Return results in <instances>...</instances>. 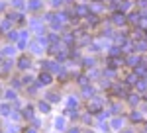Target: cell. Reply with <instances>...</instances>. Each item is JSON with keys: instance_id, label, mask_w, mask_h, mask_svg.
I'll use <instances>...</instances> for the list:
<instances>
[{"instance_id": "cell-3", "label": "cell", "mask_w": 147, "mask_h": 133, "mask_svg": "<svg viewBox=\"0 0 147 133\" xmlns=\"http://www.w3.org/2000/svg\"><path fill=\"white\" fill-rule=\"evenodd\" d=\"M49 82H51V77L47 73H41L39 75V84H49Z\"/></svg>"}, {"instance_id": "cell-29", "label": "cell", "mask_w": 147, "mask_h": 133, "mask_svg": "<svg viewBox=\"0 0 147 133\" xmlns=\"http://www.w3.org/2000/svg\"><path fill=\"white\" fill-rule=\"evenodd\" d=\"M69 133H79V129H71V131H69Z\"/></svg>"}, {"instance_id": "cell-25", "label": "cell", "mask_w": 147, "mask_h": 133, "mask_svg": "<svg viewBox=\"0 0 147 133\" xmlns=\"http://www.w3.org/2000/svg\"><path fill=\"white\" fill-rule=\"evenodd\" d=\"M84 94H86V96L90 98V96H92V88H84Z\"/></svg>"}, {"instance_id": "cell-22", "label": "cell", "mask_w": 147, "mask_h": 133, "mask_svg": "<svg viewBox=\"0 0 147 133\" xmlns=\"http://www.w3.org/2000/svg\"><path fill=\"white\" fill-rule=\"evenodd\" d=\"M131 120H134V122H139V120H141V116H139V114H134V116H131Z\"/></svg>"}, {"instance_id": "cell-15", "label": "cell", "mask_w": 147, "mask_h": 133, "mask_svg": "<svg viewBox=\"0 0 147 133\" xmlns=\"http://www.w3.org/2000/svg\"><path fill=\"white\" fill-rule=\"evenodd\" d=\"M8 37H10L12 41H18V37H20V35H18L16 32H10V33H8Z\"/></svg>"}, {"instance_id": "cell-5", "label": "cell", "mask_w": 147, "mask_h": 133, "mask_svg": "<svg viewBox=\"0 0 147 133\" xmlns=\"http://www.w3.org/2000/svg\"><path fill=\"white\" fill-rule=\"evenodd\" d=\"M114 22L116 24H125V16L124 14H116V16H114Z\"/></svg>"}, {"instance_id": "cell-11", "label": "cell", "mask_w": 147, "mask_h": 133, "mask_svg": "<svg viewBox=\"0 0 147 133\" xmlns=\"http://www.w3.org/2000/svg\"><path fill=\"white\" fill-rule=\"evenodd\" d=\"M63 125H65V120H63V118H59V120L55 122V127H57V129H63Z\"/></svg>"}, {"instance_id": "cell-12", "label": "cell", "mask_w": 147, "mask_h": 133, "mask_svg": "<svg viewBox=\"0 0 147 133\" xmlns=\"http://www.w3.org/2000/svg\"><path fill=\"white\" fill-rule=\"evenodd\" d=\"M39 110L41 112H49V104H47V102H39Z\"/></svg>"}, {"instance_id": "cell-16", "label": "cell", "mask_w": 147, "mask_h": 133, "mask_svg": "<svg viewBox=\"0 0 147 133\" xmlns=\"http://www.w3.org/2000/svg\"><path fill=\"white\" fill-rule=\"evenodd\" d=\"M86 18H88V22H90V24H96V22H98V20H96V14H88Z\"/></svg>"}, {"instance_id": "cell-26", "label": "cell", "mask_w": 147, "mask_h": 133, "mask_svg": "<svg viewBox=\"0 0 147 133\" xmlns=\"http://www.w3.org/2000/svg\"><path fill=\"white\" fill-rule=\"evenodd\" d=\"M16 131H18V129H16L14 125H8V133H16Z\"/></svg>"}, {"instance_id": "cell-10", "label": "cell", "mask_w": 147, "mask_h": 133, "mask_svg": "<svg viewBox=\"0 0 147 133\" xmlns=\"http://www.w3.org/2000/svg\"><path fill=\"white\" fill-rule=\"evenodd\" d=\"M137 63H139V59L137 57H127V65H131V66H136Z\"/></svg>"}, {"instance_id": "cell-9", "label": "cell", "mask_w": 147, "mask_h": 133, "mask_svg": "<svg viewBox=\"0 0 147 133\" xmlns=\"http://www.w3.org/2000/svg\"><path fill=\"white\" fill-rule=\"evenodd\" d=\"M112 127H114V129H120V127H122V120H120V118L112 120Z\"/></svg>"}, {"instance_id": "cell-23", "label": "cell", "mask_w": 147, "mask_h": 133, "mask_svg": "<svg viewBox=\"0 0 147 133\" xmlns=\"http://www.w3.org/2000/svg\"><path fill=\"white\" fill-rule=\"evenodd\" d=\"M84 65H86V66H92V65H94V61H92V59H86V61H84Z\"/></svg>"}, {"instance_id": "cell-8", "label": "cell", "mask_w": 147, "mask_h": 133, "mask_svg": "<svg viewBox=\"0 0 147 133\" xmlns=\"http://www.w3.org/2000/svg\"><path fill=\"white\" fill-rule=\"evenodd\" d=\"M14 22H10V20H6V22H2V26H0V30H2V32H8V30H10V26Z\"/></svg>"}, {"instance_id": "cell-30", "label": "cell", "mask_w": 147, "mask_h": 133, "mask_svg": "<svg viewBox=\"0 0 147 133\" xmlns=\"http://www.w3.org/2000/svg\"><path fill=\"white\" fill-rule=\"evenodd\" d=\"M26 133H37V131H35V129H30V131H26Z\"/></svg>"}, {"instance_id": "cell-17", "label": "cell", "mask_w": 147, "mask_h": 133, "mask_svg": "<svg viewBox=\"0 0 147 133\" xmlns=\"http://www.w3.org/2000/svg\"><path fill=\"white\" fill-rule=\"evenodd\" d=\"M32 51H34V53H39V51H41L39 43H34V45H32Z\"/></svg>"}, {"instance_id": "cell-7", "label": "cell", "mask_w": 147, "mask_h": 133, "mask_svg": "<svg viewBox=\"0 0 147 133\" xmlns=\"http://www.w3.org/2000/svg\"><path fill=\"white\" fill-rule=\"evenodd\" d=\"M24 118L34 120V110H32V108H26V110H24Z\"/></svg>"}, {"instance_id": "cell-21", "label": "cell", "mask_w": 147, "mask_h": 133, "mask_svg": "<svg viewBox=\"0 0 147 133\" xmlns=\"http://www.w3.org/2000/svg\"><path fill=\"white\" fill-rule=\"evenodd\" d=\"M69 106H75V108H77V100H75V98H69Z\"/></svg>"}, {"instance_id": "cell-27", "label": "cell", "mask_w": 147, "mask_h": 133, "mask_svg": "<svg viewBox=\"0 0 147 133\" xmlns=\"http://www.w3.org/2000/svg\"><path fill=\"white\" fill-rule=\"evenodd\" d=\"M4 53H6V55H14V49H12V47H8V49H6Z\"/></svg>"}, {"instance_id": "cell-19", "label": "cell", "mask_w": 147, "mask_h": 133, "mask_svg": "<svg viewBox=\"0 0 147 133\" xmlns=\"http://www.w3.org/2000/svg\"><path fill=\"white\" fill-rule=\"evenodd\" d=\"M47 102H57V94H47Z\"/></svg>"}, {"instance_id": "cell-18", "label": "cell", "mask_w": 147, "mask_h": 133, "mask_svg": "<svg viewBox=\"0 0 147 133\" xmlns=\"http://www.w3.org/2000/svg\"><path fill=\"white\" fill-rule=\"evenodd\" d=\"M110 55H112V57H118V55H120V49H118V47H112V51H110Z\"/></svg>"}, {"instance_id": "cell-20", "label": "cell", "mask_w": 147, "mask_h": 133, "mask_svg": "<svg viewBox=\"0 0 147 133\" xmlns=\"http://www.w3.org/2000/svg\"><path fill=\"white\" fill-rule=\"evenodd\" d=\"M116 41H118V43H124L125 37H124V35H118V37H116Z\"/></svg>"}, {"instance_id": "cell-4", "label": "cell", "mask_w": 147, "mask_h": 133, "mask_svg": "<svg viewBox=\"0 0 147 133\" xmlns=\"http://www.w3.org/2000/svg\"><path fill=\"white\" fill-rule=\"evenodd\" d=\"M39 6H41V2H39V0H32V2L28 4V8H30V10H37Z\"/></svg>"}, {"instance_id": "cell-28", "label": "cell", "mask_w": 147, "mask_h": 133, "mask_svg": "<svg viewBox=\"0 0 147 133\" xmlns=\"http://www.w3.org/2000/svg\"><path fill=\"white\" fill-rule=\"evenodd\" d=\"M24 80V84H30V82H32V77H26V78H22Z\"/></svg>"}, {"instance_id": "cell-2", "label": "cell", "mask_w": 147, "mask_h": 133, "mask_svg": "<svg viewBox=\"0 0 147 133\" xmlns=\"http://www.w3.org/2000/svg\"><path fill=\"white\" fill-rule=\"evenodd\" d=\"M30 65H32V63H30V59H28V57H22V59L18 61V66H20V69H28Z\"/></svg>"}, {"instance_id": "cell-6", "label": "cell", "mask_w": 147, "mask_h": 133, "mask_svg": "<svg viewBox=\"0 0 147 133\" xmlns=\"http://www.w3.org/2000/svg\"><path fill=\"white\" fill-rule=\"evenodd\" d=\"M0 114H2V116H8V114H10V106H8V104H2V106H0Z\"/></svg>"}, {"instance_id": "cell-14", "label": "cell", "mask_w": 147, "mask_h": 133, "mask_svg": "<svg viewBox=\"0 0 147 133\" xmlns=\"http://www.w3.org/2000/svg\"><path fill=\"white\" fill-rule=\"evenodd\" d=\"M6 98L8 100H16V92H14V90H8V92H6Z\"/></svg>"}, {"instance_id": "cell-31", "label": "cell", "mask_w": 147, "mask_h": 133, "mask_svg": "<svg viewBox=\"0 0 147 133\" xmlns=\"http://www.w3.org/2000/svg\"><path fill=\"white\" fill-rule=\"evenodd\" d=\"M0 133H2V131H0Z\"/></svg>"}, {"instance_id": "cell-24", "label": "cell", "mask_w": 147, "mask_h": 133, "mask_svg": "<svg viewBox=\"0 0 147 133\" xmlns=\"http://www.w3.org/2000/svg\"><path fill=\"white\" fill-rule=\"evenodd\" d=\"M10 66H12V61H6V63H4V71H8Z\"/></svg>"}, {"instance_id": "cell-13", "label": "cell", "mask_w": 147, "mask_h": 133, "mask_svg": "<svg viewBox=\"0 0 147 133\" xmlns=\"http://www.w3.org/2000/svg\"><path fill=\"white\" fill-rule=\"evenodd\" d=\"M137 75H141V77H147V66H139V69H137Z\"/></svg>"}, {"instance_id": "cell-1", "label": "cell", "mask_w": 147, "mask_h": 133, "mask_svg": "<svg viewBox=\"0 0 147 133\" xmlns=\"http://www.w3.org/2000/svg\"><path fill=\"white\" fill-rule=\"evenodd\" d=\"M88 110L90 112H100L102 110V102L100 100H92L90 104H88Z\"/></svg>"}]
</instances>
